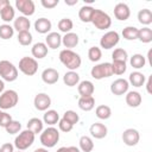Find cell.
<instances>
[{
    "instance_id": "6da1fadb",
    "label": "cell",
    "mask_w": 152,
    "mask_h": 152,
    "mask_svg": "<svg viewBox=\"0 0 152 152\" xmlns=\"http://www.w3.org/2000/svg\"><path fill=\"white\" fill-rule=\"evenodd\" d=\"M59 61L70 71H74L77 68H80L81 63H82V59H81L80 55L74 52L72 50H69V49H64L59 52Z\"/></svg>"
},
{
    "instance_id": "7a4b0ae2",
    "label": "cell",
    "mask_w": 152,
    "mask_h": 152,
    "mask_svg": "<svg viewBox=\"0 0 152 152\" xmlns=\"http://www.w3.org/2000/svg\"><path fill=\"white\" fill-rule=\"evenodd\" d=\"M90 23H93V25L99 28V30H106V28H109L110 25H112V19L110 17L101 11V10H94V13L91 15V19H90Z\"/></svg>"
},
{
    "instance_id": "3957f363",
    "label": "cell",
    "mask_w": 152,
    "mask_h": 152,
    "mask_svg": "<svg viewBox=\"0 0 152 152\" xmlns=\"http://www.w3.org/2000/svg\"><path fill=\"white\" fill-rule=\"evenodd\" d=\"M59 140V132L55 127H48L40 133V142L43 146L50 148L53 147Z\"/></svg>"
},
{
    "instance_id": "277c9868",
    "label": "cell",
    "mask_w": 152,
    "mask_h": 152,
    "mask_svg": "<svg viewBox=\"0 0 152 152\" xmlns=\"http://www.w3.org/2000/svg\"><path fill=\"white\" fill-rule=\"evenodd\" d=\"M0 76L7 82H13L18 78V69L10 61H0Z\"/></svg>"
},
{
    "instance_id": "5b68a950",
    "label": "cell",
    "mask_w": 152,
    "mask_h": 152,
    "mask_svg": "<svg viewBox=\"0 0 152 152\" xmlns=\"http://www.w3.org/2000/svg\"><path fill=\"white\" fill-rule=\"evenodd\" d=\"M34 135L36 134L33 132H31L30 129H25V131L20 132L19 135L14 140V146L19 151H24V150L28 148L34 141Z\"/></svg>"
},
{
    "instance_id": "8992f818",
    "label": "cell",
    "mask_w": 152,
    "mask_h": 152,
    "mask_svg": "<svg viewBox=\"0 0 152 152\" xmlns=\"http://www.w3.org/2000/svg\"><path fill=\"white\" fill-rule=\"evenodd\" d=\"M18 100H19V96L15 90H12V89L5 90L0 95V108L1 109L13 108L18 103Z\"/></svg>"
},
{
    "instance_id": "52a82bcc",
    "label": "cell",
    "mask_w": 152,
    "mask_h": 152,
    "mask_svg": "<svg viewBox=\"0 0 152 152\" xmlns=\"http://www.w3.org/2000/svg\"><path fill=\"white\" fill-rule=\"evenodd\" d=\"M91 76L95 80H102L104 77H110L113 75V69H112V63H100L95 66L91 68L90 70Z\"/></svg>"
},
{
    "instance_id": "ba28073f",
    "label": "cell",
    "mask_w": 152,
    "mask_h": 152,
    "mask_svg": "<svg viewBox=\"0 0 152 152\" xmlns=\"http://www.w3.org/2000/svg\"><path fill=\"white\" fill-rule=\"evenodd\" d=\"M19 70L26 76H32L38 70V63L32 57H23L19 61Z\"/></svg>"
},
{
    "instance_id": "9c48e42d",
    "label": "cell",
    "mask_w": 152,
    "mask_h": 152,
    "mask_svg": "<svg viewBox=\"0 0 152 152\" xmlns=\"http://www.w3.org/2000/svg\"><path fill=\"white\" fill-rule=\"evenodd\" d=\"M119 40H120V36L116 31H108L101 37L100 45H101V48L108 50V49L114 48L119 43Z\"/></svg>"
},
{
    "instance_id": "30bf717a",
    "label": "cell",
    "mask_w": 152,
    "mask_h": 152,
    "mask_svg": "<svg viewBox=\"0 0 152 152\" xmlns=\"http://www.w3.org/2000/svg\"><path fill=\"white\" fill-rule=\"evenodd\" d=\"M33 104L36 107V109L38 110H46L50 106H51V99L48 94L45 93H39L34 96V100H33Z\"/></svg>"
},
{
    "instance_id": "8fae6325",
    "label": "cell",
    "mask_w": 152,
    "mask_h": 152,
    "mask_svg": "<svg viewBox=\"0 0 152 152\" xmlns=\"http://www.w3.org/2000/svg\"><path fill=\"white\" fill-rule=\"evenodd\" d=\"M140 134L134 128H127L122 133V140L127 146H135L139 142Z\"/></svg>"
},
{
    "instance_id": "7c38bea8",
    "label": "cell",
    "mask_w": 152,
    "mask_h": 152,
    "mask_svg": "<svg viewBox=\"0 0 152 152\" xmlns=\"http://www.w3.org/2000/svg\"><path fill=\"white\" fill-rule=\"evenodd\" d=\"M128 81L125 78H118L110 84V91L114 95H124L128 91Z\"/></svg>"
},
{
    "instance_id": "4fadbf2b",
    "label": "cell",
    "mask_w": 152,
    "mask_h": 152,
    "mask_svg": "<svg viewBox=\"0 0 152 152\" xmlns=\"http://www.w3.org/2000/svg\"><path fill=\"white\" fill-rule=\"evenodd\" d=\"M15 7L24 14V17L34 13V2L32 0H15Z\"/></svg>"
},
{
    "instance_id": "5bb4252c",
    "label": "cell",
    "mask_w": 152,
    "mask_h": 152,
    "mask_svg": "<svg viewBox=\"0 0 152 152\" xmlns=\"http://www.w3.org/2000/svg\"><path fill=\"white\" fill-rule=\"evenodd\" d=\"M114 15H115V18L118 20H121V21L122 20H127L129 18V15H131V10L126 4L119 2L114 7Z\"/></svg>"
},
{
    "instance_id": "9a60e30c",
    "label": "cell",
    "mask_w": 152,
    "mask_h": 152,
    "mask_svg": "<svg viewBox=\"0 0 152 152\" xmlns=\"http://www.w3.org/2000/svg\"><path fill=\"white\" fill-rule=\"evenodd\" d=\"M59 78V74L53 68H48L42 72V80L46 84H55Z\"/></svg>"
},
{
    "instance_id": "2e32d148",
    "label": "cell",
    "mask_w": 152,
    "mask_h": 152,
    "mask_svg": "<svg viewBox=\"0 0 152 152\" xmlns=\"http://www.w3.org/2000/svg\"><path fill=\"white\" fill-rule=\"evenodd\" d=\"M77 90H78V94L83 97V96H93L94 94V84L93 82L88 81V80H84L82 82L78 83V87H77Z\"/></svg>"
},
{
    "instance_id": "e0dca14e",
    "label": "cell",
    "mask_w": 152,
    "mask_h": 152,
    "mask_svg": "<svg viewBox=\"0 0 152 152\" xmlns=\"http://www.w3.org/2000/svg\"><path fill=\"white\" fill-rule=\"evenodd\" d=\"M89 132L90 134L95 138V139H102L107 135V127L103 125V124H100V122H95L90 126L89 128Z\"/></svg>"
},
{
    "instance_id": "ac0fdd59",
    "label": "cell",
    "mask_w": 152,
    "mask_h": 152,
    "mask_svg": "<svg viewBox=\"0 0 152 152\" xmlns=\"http://www.w3.org/2000/svg\"><path fill=\"white\" fill-rule=\"evenodd\" d=\"M52 27V24L49 19L46 18H39L34 21V30L38 32V33H48Z\"/></svg>"
},
{
    "instance_id": "d6986e66",
    "label": "cell",
    "mask_w": 152,
    "mask_h": 152,
    "mask_svg": "<svg viewBox=\"0 0 152 152\" xmlns=\"http://www.w3.org/2000/svg\"><path fill=\"white\" fill-rule=\"evenodd\" d=\"M31 52H32V56L34 58H44L46 55H48V46L45 43H42V42H38L36 44H33L32 49H31Z\"/></svg>"
},
{
    "instance_id": "ffe728a7",
    "label": "cell",
    "mask_w": 152,
    "mask_h": 152,
    "mask_svg": "<svg viewBox=\"0 0 152 152\" xmlns=\"http://www.w3.org/2000/svg\"><path fill=\"white\" fill-rule=\"evenodd\" d=\"M30 26H31V23L30 20L21 15V17H18L17 19H14V24H13V28L19 32H23V31H28L30 30Z\"/></svg>"
},
{
    "instance_id": "44dd1931",
    "label": "cell",
    "mask_w": 152,
    "mask_h": 152,
    "mask_svg": "<svg viewBox=\"0 0 152 152\" xmlns=\"http://www.w3.org/2000/svg\"><path fill=\"white\" fill-rule=\"evenodd\" d=\"M45 42H46V46H49L50 49H57L62 44V37L57 32H50L46 36Z\"/></svg>"
},
{
    "instance_id": "7402d4cb",
    "label": "cell",
    "mask_w": 152,
    "mask_h": 152,
    "mask_svg": "<svg viewBox=\"0 0 152 152\" xmlns=\"http://www.w3.org/2000/svg\"><path fill=\"white\" fill-rule=\"evenodd\" d=\"M62 44L66 48V49H71V48H75L77 44H78V36L74 32H69V33H65L64 37H62Z\"/></svg>"
},
{
    "instance_id": "603a6c76",
    "label": "cell",
    "mask_w": 152,
    "mask_h": 152,
    "mask_svg": "<svg viewBox=\"0 0 152 152\" xmlns=\"http://www.w3.org/2000/svg\"><path fill=\"white\" fill-rule=\"evenodd\" d=\"M141 95L138 93V91H128L127 95H126V103L129 106V107H139L141 104Z\"/></svg>"
},
{
    "instance_id": "cb8c5ba5",
    "label": "cell",
    "mask_w": 152,
    "mask_h": 152,
    "mask_svg": "<svg viewBox=\"0 0 152 152\" xmlns=\"http://www.w3.org/2000/svg\"><path fill=\"white\" fill-rule=\"evenodd\" d=\"M78 107L82 110L89 112L95 107V99L93 96H81L78 99Z\"/></svg>"
},
{
    "instance_id": "d4e9b609",
    "label": "cell",
    "mask_w": 152,
    "mask_h": 152,
    "mask_svg": "<svg viewBox=\"0 0 152 152\" xmlns=\"http://www.w3.org/2000/svg\"><path fill=\"white\" fill-rule=\"evenodd\" d=\"M63 82L68 87H75L76 84L80 83V75L75 71H68L63 76Z\"/></svg>"
},
{
    "instance_id": "484cf974",
    "label": "cell",
    "mask_w": 152,
    "mask_h": 152,
    "mask_svg": "<svg viewBox=\"0 0 152 152\" xmlns=\"http://www.w3.org/2000/svg\"><path fill=\"white\" fill-rule=\"evenodd\" d=\"M94 7L91 6H83L81 7V10L78 11V18L81 19V21L83 23H90L91 15L94 13Z\"/></svg>"
},
{
    "instance_id": "4316f807",
    "label": "cell",
    "mask_w": 152,
    "mask_h": 152,
    "mask_svg": "<svg viewBox=\"0 0 152 152\" xmlns=\"http://www.w3.org/2000/svg\"><path fill=\"white\" fill-rule=\"evenodd\" d=\"M27 129H30L34 134L42 133V131H43V121L40 119H38V118L30 119L27 121Z\"/></svg>"
},
{
    "instance_id": "83f0119b",
    "label": "cell",
    "mask_w": 152,
    "mask_h": 152,
    "mask_svg": "<svg viewBox=\"0 0 152 152\" xmlns=\"http://www.w3.org/2000/svg\"><path fill=\"white\" fill-rule=\"evenodd\" d=\"M138 20L142 25H150L152 23V12L148 8H142L138 12Z\"/></svg>"
},
{
    "instance_id": "f1b7e54d",
    "label": "cell",
    "mask_w": 152,
    "mask_h": 152,
    "mask_svg": "<svg viewBox=\"0 0 152 152\" xmlns=\"http://www.w3.org/2000/svg\"><path fill=\"white\" fill-rule=\"evenodd\" d=\"M128 81L134 87H141L145 83V76H144V74H141L139 71H133V72L129 74Z\"/></svg>"
},
{
    "instance_id": "f546056e",
    "label": "cell",
    "mask_w": 152,
    "mask_h": 152,
    "mask_svg": "<svg viewBox=\"0 0 152 152\" xmlns=\"http://www.w3.org/2000/svg\"><path fill=\"white\" fill-rule=\"evenodd\" d=\"M43 121H44L45 124L52 126V125H55V124H57V122L59 121V115H58V113H57L56 110H53V109L46 110L45 114H44V116H43Z\"/></svg>"
},
{
    "instance_id": "4dcf8cb0",
    "label": "cell",
    "mask_w": 152,
    "mask_h": 152,
    "mask_svg": "<svg viewBox=\"0 0 152 152\" xmlns=\"http://www.w3.org/2000/svg\"><path fill=\"white\" fill-rule=\"evenodd\" d=\"M95 114H96V116H97L99 119H101V120H107V119L110 118L112 110H110V108H109L108 106L101 104V106H97V107H96Z\"/></svg>"
},
{
    "instance_id": "1f68e13d",
    "label": "cell",
    "mask_w": 152,
    "mask_h": 152,
    "mask_svg": "<svg viewBox=\"0 0 152 152\" xmlns=\"http://www.w3.org/2000/svg\"><path fill=\"white\" fill-rule=\"evenodd\" d=\"M80 147L83 152H91L94 148V142L90 137L83 135L80 138Z\"/></svg>"
},
{
    "instance_id": "d6a6232c",
    "label": "cell",
    "mask_w": 152,
    "mask_h": 152,
    "mask_svg": "<svg viewBox=\"0 0 152 152\" xmlns=\"http://www.w3.org/2000/svg\"><path fill=\"white\" fill-rule=\"evenodd\" d=\"M138 31H139V28H137L134 26H127L122 30V37L127 40L138 39Z\"/></svg>"
},
{
    "instance_id": "836d02e7",
    "label": "cell",
    "mask_w": 152,
    "mask_h": 152,
    "mask_svg": "<svg viewBox=\"0 0 152 152\" xmlns=\"http://www.w3.org/2000/svg\"><path fill=\"white\" fill-rule=\"evenodd\" d=\"M138 39L142 43L152 42V30L150 27H142L138 31Z\"/></svg>"
},
{
    "instance_id": "e575fe53",
    "label": "cell",
    "mask_w": 152,
    "mask_h": 152,
    "mask_svg": "<svg viewBox=\"0 0 152 152\" xmlns=\"http://www.w3.org/2000/svg\"><path fill=\"white\" fill-rule=\"evenodd\" d=\"M131 65L134 68V69H141L145 66V63H146V59L140 53H135L131 57V61H129Z\"/></svg>"
},
{
    "instance_id": "d590c367",
    "label": "cell",
    "mask_w": 152,
    "mask_h": 152,
    "mask_svg": "<svg viewBox=\"0 0 152 152\" xmlns=\"http://www.w3.org/2000/svg\"><path fill=\"white\" fill-rule=\"evenodd\" d=\"M13 33H14V28L11 25H8V24L0 25V38L1 39L7 40V39L12 38Z\"/></svg>"
},
{
    "instance_id": "8d00e7d4",
    "label": "cell",
    "mask_w": 152,
    "mask_h": 152,
    "mask_svg": "<svg viewBox=\"0 0 152 152\" xmlns=\"http://www.w3.org/2000/svg\"><path fill=\"white\" fill-rule=\"evenodd\" d=\"M74 24H72V20L69 19V18H63L58 21V28L61 32H64V33H69L72 28Z\"/></svg>"
},
{
    "instance_id": "74e56055",
    "label": "cell",
    "mask_w": 152,
    "mask_h": 152,
    "mask_svg": "<svg viewBox=\"0 0 152 152\" xmlns=\"http://www.w3.org/2000/svg\"><path fill=\"white\" fill-rule=\"evenodd\" d=\"M0 15H1V19H2L4 21H11V20L14 19V10H13V7L11 6V4L7 5V6L0 12Z\"/></svg>"
},
{
    "instance_id": "f35d334b",
    "label": "cell",
    "mask_w": 152,
    "mask_h": 152,
    "mask_svg": "<svg viewBox=\"0 0 152 152\" xmlns=\"http://www.w3.org/2000/svg\"><path fill=\"white\" fill-rule=\"evenodd\" d=\"M112 69H113V74H115V75H122L126 71V69H127L126 62H122V61H113Z\"/></svg>"
},
{
    "instance_id": "ab89813d",
    "label": "cell",
    "mask_w": 152,
    "mask_h": 152,
    "mask_svg": "<svg viewBox=\"0 0 152 152\" xmlns=\"http://www.w3.org/2000/svg\"><path fill=\"white\" fill-rule=\"evenodd\" d=\"M18 42H19V44H21L24 46L30 45L32 43V34L30 33V31L19 32L18 33Z\"/></svg>"
},
{
    "instance_id": "60d3db41",
    "label": "cell",
    "mask_w": 152,
    "mask_h": 152,
    "mask_svg": "<svg viewBox=\"0 0 152 152\" xmlns=\"http://www.w3.org/2000/svg\"><path fill=\"white\" fill-rule=\"evenodd\" d=\"M88 57L91 62H97L100 61V58L102 57V52H101V49L97 48V46H91L88 51Z\"/></svg>"
},
{
    "instance_id": "b9f144b4",
    "label": "cell",
    "mask_w": 152,
    "mask_h": 152,
    "mask_svg": "<svg viewBox=\"0 0 152 152\" xmlns=\"http://www.w3.org/2000/svg\"><path fill=\"white\" fill-rule=\"evenodd\" d=\"M127 57H128V55H127L126 50H124V49H121V48L115 49V50L113 51V53H112L113 61H122V62H126V61H127Z\"/></svg>"
},
{
    "instance_id": "7bdbcfd3",
    "label": "cell",
    "mask_w": 152,
    "mask_h": 152,
    "mask_svg": "<svg viewBox=\"0 0 152 152\" xmlns=\"http://www.w3.org/2000/svg\"><path fill=\"white\" fill-rule=\"evenodd\" d=\"M63 119L66 120L69 124H71V125L74 126L75 124L78 122L80 116H78V114H77L76 112H74V110H66V112L63 114Z\"/></svg>"
},
{
    "instance_id": "ee69618b",
    "label": "cell",
    "mask_w": 152,
    "mask_h": 152,
    "mask_svg": "<svg viewBox=\"0 0 152 152\" xmlns=\"http://www.w3.org/2000/svg\"><path fill=\"white\" fill-rule=\"evenodd\" d=\"M5 129H6V132L10 133V134H15V133H18V132L21 129V124H20L19 121H17V120H12V121L5 127Z\"/></svg>"
},
{
    "instance_id": "f6af8a7d",
    "label": "cell",
    "mask_w": 152,
    "mask_h": 152,
    "mask_svg": "<svg viewBox=\"0 0 152 152\" xmlns=\"http://www.w3.org/2000/svg\"><path fill=\"white\" fill-rule=\"evenodd\" d=\"M58 127H59V129L62 131V132H65V133H68V132H70L71 129H72V125L71 124H69L66 120H64L63 118L58 121Z\"/></svg>"
},
{
    "instance_id": "bcb514c9",
    "label": "cell",
    "mask_w": 152,
    "mask_h": 152,
    "mask_svg": "<svg viewBox=\"0 0 152 152\" xmlns=\"http://www.w3.org/2000/svg\"><path fill=\"white\" fill-rule=\"evenodd\" d=\"M11 121H12V116L10 114H7L6 112L0 113V126L1 127H6Z\"/></svg>"
},
{
    "instance_id": "7dc6e473",
    "label": "cell",
    "mask_w": 152,
    "mask_h": 152,
    "mask_svg": "<svg viewBox=\"0 0 152 152\" xmlns=\"http://www.w3.org/2000/svg\"><path fill=\"white\" fill-rule=\"evenodd\" d=\"M58 2H59L58 0H42L40 1L42 6L45 7V8H53L58 5Z\"/></svg>"
},
{
    "instance_id": "c3c4849f",
    "label": "cell",
    "mask_w": 152,
    "mask_h": 152,
    "mask_svg": "<svg viewBox=\"0 0 152 152\" xmlns=\"http://www.w3.org/2000/svg\"><path fill=\"white\" fill-rule=\"evenodd\" d=\"M0 152H14V146L11 142H5L1 145Z\"/></svg>"
},
{
    "instance_id": "681fc988",
    "label": "cell",
    "mask_w": 152,
    "mask_h": 152,
    "mask_svg": "<svg viewBox=\"0 0 152 152\" xmlns=\"http://www.w3.org/2000/svg\"><path fill=\"white\" fill-rule=\"evenodd\" d=\"M57 152H80V150L75 146H69V147L63 146V147H59L57 150Z\"/></svg>"
},
{
    "instance_id": "f907efd6",
    "label": "cell",
    "mask_w": 152,
    "mask_h": 152,
    "mask_svg": "<svg viewBox=\"0 0 152 152\" xmlns=\"http://www.w3.org/2000/svg\"><path fill=\"white\" fill-rule=\"evenodd\" d=\"M151 84H152V75L148 77L147 80V83H146V89H147V93H152V89H151Z\"/></svg>"
},
{
    "instance_id": "816d5d0a",
    "label": "cell",
    "mask_w": 152,
    "mask_h": 152,
    "mask_svg": "<svg viewBox=\"0 0 152 152\" xmlns=\"http://www.w3.org/2000/svg\"><path fill=\"white\" fill-rule=\"evenodd\" d=\"M7 5H10V1H8V0H0V12H1Z\"/></svg>"
},
{
    "instance_id": "f5cc1de1",
    "label": "cell",
    "mask_w": 152,
    "mask_h": 152,
    "mask_svg": "<svg viewBox=\"0 0 152 152\" xmlns=\"http://www.w3.org/2000/svg\"><path fill=\"white\" fill-rule=\"evenodd\" d=\"M147 57H148V62H150V64L152 65V50H148V53H147Z\"/></svg>"
},
{
    "instance_id": "db71d44e",
    "label": "cell",
    "mask_w": 152,
    "mask_h": 152,
    "mask_svg": "<svg viewBox=\"0 0 152 152\" xmlns=\"http://www.w3.org/2000/svg\"><path fill=\"white\" fill-rule=\"evenodd\" d=\"M65 4H66V5H70V6H72V5H76V4H77V0H72V1L65 0Z\"/></svg>"
},
{
    "instance_id": "11a10c76",
    "label": "cell",
    "mask_w": 152,
    "mask_h": 152,
    "mask_svg": "<svg viewBox=\"0 0 152 152\" xmlns=\"http://www.w3.org/2000/svg\"><path fill=\"white\" fill-rule=\"evenodd\" d=\"M4 88H5V83H4L2 80H0V93L4 91Z\"/></svg>"
},
{
    "instance_id": "9f6ffc18",
    "label": "cell",
    "mask_w": 152,
    "mask_h": 152,
    "mask_svg": "<svg viewBox=\"0 0 152 152\" xmlns=\"http://www.w3.org/2000/svg\"><path fill=\"white\" fill-rule=\"evenodd\" d=\"M34 152H48V150L46 148H37V150H34Z\"/></svg>"
},
{
    "instance_id": "6f0895ef",
    "label": "cell",
    "mask_w": 152,
    "mask_h": 152,
    "mask_svg": "<svg viewBox=\"0 0 152 152\" xmlns=\"http://www.w3.org/2000/svg\"><path fill=\"white\" fill-rule=\"evenodd\" d=\"M18 152H23V151H18Z\"/></svg>"
},
{
    "instance_id": "680465c9",
    "label": "cell",
    "mask_w": 152,
    "mask_h": 152,
    "mask_svg": "<svg viewBox=\"0 0 152 152\" xmlns=\"http://www.w3.org/2000/svg\"><path fill=\"white\" fill-rule=\"evenodd\" d=\"M0 113H1V110H0Z\"/></svg>"
}]
</instances>
